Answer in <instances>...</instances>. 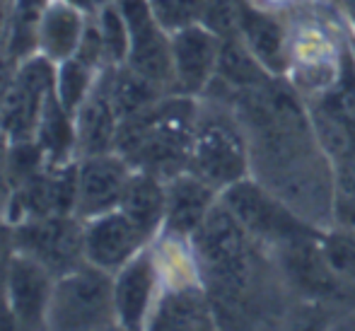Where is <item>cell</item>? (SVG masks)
I'll list each match as a JSON object with an SVG mask.
<instances>
[{"instance_id":"52a82bcc","label":"cell","mask_w":355,"mask_h":331,"mask_svg":"<svg viewBox=\"0 0 355 331\" xmlns=\"http://www.w3.org/2000/svg\"><path fill=\"white\" fill-rule=\"evenodd\" d=\"M15 249L34 257L51 271L63 275L85 264V220L78 215H46L12 225Z\"/></svg>"},{"instance_id":"9c48e42d","label":"cell","mask_w":355,"mask_h":331,"mask_svg":"<svg viewBox=\"0 0 355 331\" xmlns=\"http://www.w3.org/2000/svg\"><path fill=\"white\" fill-rule=\"evenodd\" d=\"M131 32L126 66L138 70L155 85L172 92V44L155 19L148 0H114Z\"/></svg>"},{"instance_id":"ba28073f","label":"cell","mask_w":355,"mask_h":331,"mask_svg":"<svg viewBox=\"0 0 355 331\" xmlns=\"http://www.w3.org/2000/svg\"><path fill=\"white\" fill-rule=\"evenodd\" d=\"M114 275V312L116 327L148 329L150 314L162 290V271L155 244L143 247L128 264H123Z\"/></svg>"},{"instance_id":"4fadbf2b","label":"cell","mask_w":355,"mask_h":331,"mask_svg":"<svg viewBox=\"0 0 355 331\" xmlns=\"http://www.w3.org/2000/svg\"><path fill=\"white\" fill-rule=\"evenodd\" d=\"M148 244L145 235L119 208L85 220V262L109 273H116Z\"/></svg>"},{"instance_id":"cb8c5ba5","label":"cell","mask_w":355,"mask_h":331,"mask_svg":"<svg viewBox=\"0 0 355 331\" xmlns=\"http://www.w3.org/2000/svg\"><path fill=\"white\" fill-rule=\"evenodd\" d=\"M319 252L334 273L346 288H355V228L327 225L319 230Z\"/></svg>"},{"instance_id":"83f0119b","label":"cell","mask_w":355,"mask_h":331,"mask_svg":"<svg viewBox=\"0 0 355 331\" xmlns=\"http://www.w3.org/2000/svg\"><path fill=\"white\" fill-rule=\"evenodd\" d=\"M157 24L167 34L191 27L203 19L206 0H148Z\"/></svg>"},{"instance_id":"7a4b0ae2","label":"cell","mask_w":355,"mask_h":331,"mask_svg":"<svg viewBox=\"0 0 355 331\" xmlns=\"http://www.w3.org/2000/svg\"><path fill=\"white\" fill-rule=\"evenodd\" d=\"M196 112L198 97L164 94L150 112L121 121L116 153H121L133 169L153 172L164 182L187 172L191 162Z\"/></svg>"},{"instance_id":"484cf974","label":"cell","mask_w":355,"mask_h":331,"mask_svg":"<svg viewBox=\"0 0 355 331\" xmlns=\"http://www.w3.org/2000/svg\"><path fill=\"white\" fill-rule=\"evenodd\" d=\"M334 215L331 225L355 228V150L334 160Z\"/></svg>"},{"instance_id":"5b68a950","label":"cell","mask_w":355,"mask_h":331,"mask_svg":"<svg viewBox=\"0 0 355 331\" xmlns=\"http://www.w3.org/2000/svg\"><path fill=\"white\" fill-rule=\"evenodd\" d=\"M116 324L114 275L89 262L58 275L46 327L63 331L104 329Z\"/></svg>"},{"instance_id":"7c38bea8","label":"cell","mask_w":355,"mask_h":331,"mask_svg":"<svg viewBox=\"0 0 355 331\" xmlns=\"http://www.w3.org/2000/svg\"><path fill=\"white\" fill-rule=\"evenodd\" d=\"M133 167L121 153L87 155L78 158V208L75 215L83 220L97 218L121 205L123 189Z\"/></svg>"},{"instance_id":"d4e9b609","label":"cell","mask_w":355,"mask_h":331,"mask_svg":"<svg viewBox=\"0 0 355 331\" xmlns=\"http://www.w3.org/2000/svg\"><path fill=\"white\" fill-rule=\"evenodd\" d=\"M99 78V70L92 68L89 63L80 61L78 56H71L66 61H61L56 66V97L63 104L66 112H71L73 117L78 114V109L83 107V102L89 97L94 83Z\"/></svg>"},{"instance_id":"277c9868","label":"cell","mask_w":355,"mask_h":331,"mask_svg":"<svg viewBox=\"0 0 355 331\" xmlns=\"http://www.w3.org/2000/svg\"><path fill=\"white\" fill-rule=\"evenodd\" d=\"M220 201L234 215V220L263 249H271L273 254L285 244L297 242V239L309 237L322 230L304 220L297 210L290 208L281 196H276L271 189L263 187L254 177L227 187L220 194Z\"/></svg>"},{"instance_id":"7402d4cb","label":"cell","mask_w":355,"mask_h":331,"mask_svg":"<svg viewBox=\"0 0 355 331\" xmlns=\"http://www.w3.org/2000/svg\"><path fill=\"white\" fill-rule=\"evenodd\" d=\"M109 94H112L119 121H128V119H136L150 112L169 92L141 75L138 70L121 63V66L109 68Z\"/></svg>"},{"instance_id":"e575fe53","label":"cell","mask_w":355,"mask_h":331,"mask_svg":"<svg viewBox=\"0 0 355 331\" xmlns=\"http://www.w3.org/2000/svg\"><path fill=\"white\" fill-rule=\"evenodd\" d=\"M351 46H353V53H355V34L351 32Z\"/></svg>"},{"instance_id":"603a6c76","label":"cell","mask_w":355,"mask_h":331,"mask_svg":"<svg viewBox=\"0 0 355 331\" xmlns=\"http://www.w3.org/2000/svg\"><path fill=\"white\" fill-rule=\"evenodd\" d=\"M49 94L19 83L17 78L12 80L8 94H5L3 102H0V128H3V133L10 138V143L32 140L34 135H37L42 109Z\"/></svg>"},{"instance_id":"2e32d148","label":"cell","mask_w":355,"mask_h":331,"mask_svg":"<svg viewBox=\"0 0 355 331\" xmlns=\"http://www.w3.org/2000/svg\"><path fill=\"white\" fill-rule=\"evenodd\" d=\"M109 68L99 70L89 97L75 114V131H78V158L87 155L112 153L116 150L119 138V114L114 109L112 94H109Z\"/></svg>"},{"instance_id":"4dcf8cb0","label":"cell","mask_w":355,"mask_h":331,"mask_svg":"<svg viewBox=\"0 0 355 331\" xmlns=\"http://www.w3.org/2000/svg\"><path fill=\"white\" fill-rule=\"evenodd\" d=\"M10 194H12V184H10V138L0 128V213L5 210Z\"/></svg>"},{"instance_id":"8fae6325","label":"cell","mask_w":355,"mask_h":331,"mask_svg":"<svg viewBox=\"0 0 355 331\" xmlns=\"http://www.w3.org/2000/svg\"><path fill=\"white\" fill-rule=\"evenodd\" d=\"M56 275L34 257L15 249L5 280V312L19 327H46Z\"/></svg>"},{"instance_id":"8992f818","label":"cell","mask_w":355,"mask_h":331,"mask_svg":"<svg viewBox=\"0 0 355 331\" xmlns=\"http://www.w3.org/2000/svg\"><path fill=\"white\" fill-rule=\"evenodd\" d=\"M304 102L319 148L331 162L355 150V53L351 46V29L334 83Z\"/></svg>"},{"instance_id":"4316f807","label":"cell","mask_w":355,"mask_h":331,"mask_svg":"<svg viewBox=\"0 0 355 331\" xmlns=\"http://www.w3.org/2000/svg\"><path fill=\"white\" fill-rule=\"evenodd\" d=\"M99 24V34H102L104 49H107V58L112 66H121L128 58V49H131V32H128L126 17L121 15L116 3H109L94 15Z\"/></svg>"},{"instance_id":"d6986e66","label":"cell","mask_w":355,"mask_h":331,"mask_svg":"<svg viewBox=\"0 0 355 331\" xmlns=\"http://www.w3.org/2000/svg\"><path fill=\"white\" fill-rule=\"evenodd\" d=\"M89 15L75 10L73 5L51 0L44 10L37 27V51L51 58L53 63H61L75 56L83 39L85 24Z\"/></svg>"},{"instance_id":"44dd1931","label":"cell","mask_w":355,"mask_h":331,"mask_svg":"<svg viewBox=\"0 0 355 331\" xmlns=\"http://www.w3.org/2000/svg\"><path fill=\"white\" fill-rule=\"evenodd\" d=\"M37 143L42 145L44 158L49 167L66 164L78 160V131H75V117L63 109L56 92H51L44 102L42 119L37 126Z\"/></svg>"},{"instance_id":"f546056e","label":"cell","mask_w":355,"mask_h":331,"mask_svg":"<svg viewBox=\"0 0 355 331\" xmlns=\"http://www.w3.org/2000/svg\"><path fill=\"white\" fill-rule=\"evenodd\" d=\"M15 257V235L12 225L0 213V307L5 309V280H8L10 262Z\"/></svg>"},{"instance_id":"ac0fdd59","label":"cell","mask_w":355,"mask_h":331,"mask_svg":"<svg viewBox=\"0 0 355 331\" xmlns=\"http://www.w3.org/2000/svg\"><path fill=\"white\" fill-rule=\"evenodd\" d=\"M128 220L145 235L148 242L162 235L164 213H167V182L157 174L145 172V169H133L128 184L123 189L121 205Z\"/></svg>"},{"instance_id":"5bb4252c","label":"cell","mask_w":355,"mask_h":331,"mask_svg":"<svg viewBox=\"0 0 355 331\" xmlns=\"http://www.w3.org/2000/svg\"><path fill=\"white\" fill-rule=\"evenodd\" d=\"M239 37L273 78H288L293 34L285 12L261 8L247 0L239 22Z\"/></svg>"},{"instance_id":"e0dca14e","label":"cell","mask_w":355,"mask_h":331,"mask_svg":"<svg viewBox=\"0 0 355 331\" xmlns=\"http://www.w3.org/2000/svg\"><path fill=\"white\" fill-rule=\"evenodd\" d=\"M211 298L201 280L162 283L148 329H208L215 327Z\"/></svg>"},{"instance_id":"6da1fadb","label":"cell","mask_w":355,"mask_h":331,"mask_svg":"<svg viewBox=\"0 0 355 331\" xmlns=\"http://www.w3.org/2000/svg\"><path fill=\"white\" fill-rule=\"evenodd\" d=\"M201 283L218 317H247L249 307L263 295L266 249L234 220L218 201L201 228L189 239Z\"/></svg>"},{"instance_id":"f1b7e54d","label":"cell","mask_w":355,"mask_h":331,"mask_svg":"<svg viewBox=\"0 0 355 331\" xmlns=\"http://www.w3.org/2000/svg\"><path fill=\"white\" fill-rule=\"evenodd\" d=\"M244 5H247V0H206L201 24H206L223 39L234 37V34H239Z\"/></svg>"},{"instance_id":"1f68e13d","label":"cell","mask_w":355,"mask_h":331,"mask_svg":"<svg viewBox=\"0 0 355 331\" xmlns=\"http://www.w3.org/2000/svg\"><path fill=\"white\" fill-rule=\"evenodd\" d=\"M329 5H334V10L341 15V19L355 34V0H329Z\"/></svg>"},{"instance_id":"9a60e30c","label":"cell","mask_w":355,"mask_h":331,"mask_svg":"<svg viewBox=\"0 0 355 331\" xmlns=\"http://www.w3.org/2000/svg\"><path fill=\"white\" fill-rule=\"evenodd\" d=\"M220 192L208 182L187 169L177 177L167 179V213L159 237H172L189 242L208 213L218 205Z\"/></svg>"},{"instance_id":"836d02e7","label":"cell","mask_w":355,"mask_h":331,"mask_svg":"<svg viewBox=\"0 0 355 331\" xmlns=\"http://www.w3.org/2000/svg\"><path fill=\"white\" fill-rule=\"evenodd\" d=\"M252 3L254 5H261V8H268V10H278V12H285V10L300 5V0H252Z\"/></svg>"},{"instance_id":"ffe728a7","label":"cell","mask_w":355,"mask_h":331,"mask_svg":"<svg viewBox=\"0 0 355 331\" xmlns=\"http://www.w3.org/2000/svg\"><path fill=\"white\" fill-rule=\"evenodd\" d=\"M271 78L273 75L257 61V56L249 51L247 44L242 42V37L234 34V37L223 39L220 58H218V73H215V80L208 85L206 92L232 97L234 92L252 90Z\"/></svg>"},{"instance_id":"30bf717a","label":"cell","mask_w":355,"mask_h":331,"mask_svg":"<svg viewBox=\"0 0 355 331\" xmlns=\"http://www.w3.org/2000/svg\"><path fill=\"white\" fill-rule=\"evenodd\" d=\"M169 44H172V92L201 97L218 73L223 37L198 22L169 34Z\"/></svg>"},{"instance_id":"d6a6232c","label":"cell","mask_w":355,"mask_h":331,"mask_svg":"<svg viewBox=\"0 0 355 331\" xmlns=\"http://www.w3.org/2000/svg\"><path fill=\"white\" fill-rule=\"evenodd\" d=\"M61 3L73 5L75 10H80V12H85V15H89V17H92V15H97L104 5L114 3V0H61Z\"/></svg>"},{"instance_id":"3957f363","label":"cell","mask_w":355,"mask_h":331,"mask_svg":"<svg viewBox=\"0 0 355 331\" xmlns=\"http://www.w3.org/2000/svg\"><path fill=\"white\" fill-rule=\"evenodd\" d=\"M189 169L220 194L252 177L249 138L234 112L232 99L211 92L198 97Z\"/></svg>"}]
</instances>
